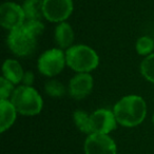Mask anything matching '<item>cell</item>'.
<instances>
[{"instance_id": "obj_5", "label": "cell", "mask_w": 154, "mask_h": 154, "mask_svg": "<svg viewBox=\"0 0 154 154\" xmlns=\"http://www.w3.org/2000/svg\"><path fill=\"white\" fill-rule=\"evenodd\" d=\"M66 66V52L59 48H53L45 51L39 56L37 61L39 73L47 77H55L62 72Z\"/></svg>"}, {"instance_id": "obj_4", "label": "cell", "mask_w": 154, "mask_h": 154, "mask_svg": "<svg viewBox=\"0 0 154 154\" xmlns=\"http://www.w3.org/2000/svg\"><path fill=\"white\" fill-rule=\"evenodd\" d=\"M10 51L17 57H29L33 55L38 47V37L24 26L10 31L7 37Z\"/></svg>"}, {"instance_id": "obj_23", "label": "cell", "mask_w": 154, "mask_h": 154, "mask_svg": "<svg viewBox=\"0 0 154 154\" xmlns=\"http://www.w3.org/2000/svg\"><path fill=\"white\" fill-rule=\"evenodd\" d=\"M153 38H154V37H153Z\"/></svg>"}, {"instance_id": "obj_17", "label": "cell", "mask_w": 154, "mask_h": 154, "mask_svg": "<svg viewBox=\"0 0 154 154\" xmlns=\"http://www.w3.org/2000/svg\"><path fill=\"white\" fill-rule=\"evenodd\" d=\"M139 70L143 78L154 84V53L143 58L139 66Z\"/></svg>"}, {"instance_id": "obj_11", "label": "cell", "mask_w": 154, "mask_h": 154, "mask_svg": "<svg viewBox=\"0 0 154 154\" xmlns=\"http://www.w3.org/2000/svg\"><path fill=\"white\" fill-rule=\"evenodd\" d=\"M54 39L57 47L61 50H68L72 47L75 40V34L71 24L66 21L58 23L54 32Z\"/></svg>"}, {"instance_id": "obj_14", "label": "cell", "mask_w": 154, "mask_h": 154, "mask_svg": "<svg viewBox=\"0 0 154 154\" xmlns=\"http://www.w3.org/2000/svg\"><path fill=\"white\" fill-rule=\"evenodd\" d=\"M26 20H41L43 16V0H24L22 3Z\"/></svg>"}, {"instance_id": "obj_12", "label": "cell", "mask_w": 154, "mask_h": 154, "mask_svg": "<svg viewBox=\"0 0 154 154\" xmlns=\"http://www.w3.org/2000/svg\"><path fill=\"white\" fill-rule=\"evenodd\" d=\"M17 113L10 99H0V132L5 133L15 124Z\"/></svg>"}, {"instance_id": "obj_19", "label": "cell", "mask_w": 154, "mask_h": 154, "mask_svg": "<svg viewBox=\"0 0 154 154\" xmlns=\"http://www.w3.org/2000/svg\"><path fill=\"white\" fill-rule=\"evenodd\" d=\"M15 85L1 76L0 78V99H10L15 91Z\"/></svg>"}, {"instance_id": "obj_2", "label": "cell", "mask_w": 154, "mask_h": 154, "mask_svg": "<svg viewBox=\"0 0 154 154\" xmlns=\"http://www.w3.org/2000/svg\"><path fill=\"white\" fill-rule=\"evenodd\" d=\"M66 66L76 73H90L99 64V56L93 48L74 45L66 51Z\"/></svg>"}, {"instance_id": "obj_13", "label": "cell", "mask_w": 154, "mask_h": 154, "mask_svg": "<svg viewBox=\"0 0 154 154\" xmlns=\"http://www.w3.org/2000/svg\"><path fill=\"white\" fill-rule=\"evenodd\" d=\"M23 75L24 71L19 61H17L16 59H12V58H8L5 60L2 64V76L5 78H7L16 86L22 82Z\"/></svg>"}, {"instance_id": "obj_6", "label": "cell", "mask_w": 154, "mask_h": 154, "mask_svg": "<svg viewBox=\"0 0 154 154\" xmlns=\"http://www.w3.org/2000/svg\"><path fill=\"white\" fill-rule=\"evenodd\" d=\"M43 16L50 22H64L73 13V0H43Z\"/></svg>"}, {"instance_id": "obj_20", "label": "cell", "mask_w": 154, "mask_h": 154, "mask_svg": "<svg viewBox=\"0 0 154 154\" xmlns=\"http://www.w3.org/2000/svg\"><path fill=\"white\" fill-rule=\"evenodd\" d=\"M24 26L38 38L45 31V24L41 20H26Z\"/></svg>"}, {"instance_id": "obj_8", "label": "cell", "mask_w": 154, "mask_h": 154, "mask_svg": "<svg viewBox=\"0 0 154 154\" xmlns=\"http://www.w3.org/2000/svg\"><path fill=\"white\" fill-rule=\"evenodd\" d=\"M26 22V15L21 5L12 1H5L0 7V23L8 31L22 26Z\"/></svg>"}, {"instance_id": "obj_3", "label": "cell", "mask_w": 154, "mask_h": 154, "mask_svg": "<svg viewBox=\"0 0 154 154\" xmlns=\"http://www.w3.org/2000/svg\"><path fill=\"white\" fill-rule=\"evenodd\" d=\"M10 100L17 112L24 116L38 115L43 108V100L34 87L20 85L15 89Z\"/></svg>"}, {"instance_id": "obj_10", "label": "cell", "mask_w": 154, "mask_h": 154, "mask_svg": "<svg viewBox=\"0 0 154 154\" xmlns=\"http://www.w3.org/2000/svg\"><path fill=\"white\" fill-rule=\"evenodd\" d=\"M91 124L93 133L110 134L117 127V120L114 115L113 110L97 109L91 114Z\"/></svg>"}, {"instance_id": "obj_7", "label": "cell", "mask_w": 154, "mask_h": 154, "mask_svg": "<svg viewBox=\"0 0 154 154\" xmlns=\"http://www.w3.org/2000/svg\"><path fill=\"white\" fill-rule=\"evenodd\" d=\"M86 154H117V146L109 134L92 133L84 143Z\"/></svg>"}, {"instance_id": "obj_22", "label": "cell", "mask_w": 154, "mask_h": 154, "mask_svg": "<svg viewBox=\"0 0 154 154\" xmlns=\"http://www.w3.org/2000/svg\"><path fill=\"white\" fill-rule=\"evenodd\" d=\"M152 122H153V126H154V114H153V117H152Z\"/></svg>"}, {"instance_id": "obj_15", "label": "cell", "mask_w": 154, "mask_h": 154, "mask_svg": "<svg viewBox=\"0 0 154 154\" xmlns=\"http://www.w3.org/2000/svg\"><path fill=\"white\" fill-rule=\"evenodd\" d=\"M73 122L80 132L88 135L93 133L92 124H91V114H88L82 110H76L73 113Z\"/></svg>"}, {"instance_id": "obj_9", "label": "cell", "mask_w": 154, "mask_h": 154, "mask_svg": "<svg viewBox=\"0 0 154 154\" xmlns=\"http://www.w3.org/2000/svg\"><path fill=\"white\" fill-rule=\"evenodd\" d=\"M94 87V78L90 73H76L69 82V94L75 100L86 98Z\"/></svg>"}, {"instance_id": "obj_1", "label": "cell", "mask_w": 154, "mask_h": 154, "mask_svg": "<svg viewBox=\"0 0 154 154\" xmlns=\"http://www.w3.org/2000/svg\"><path fill=\"white\" fill-rule=\"evenodd\" d=\"M118 125L125 128H134L141 124L147 116V103L139 95H126L113 107Z\"/></svg>"}, {"instance_id": "obj_18", "label": "cell", "mask_w": 154, "mask_h": 154, "mask_svg": "<svg viewBox=\"0 0 154 154\" xmlns=\"http://www.w3.org/2000/svg\"><path fill=\"white\" fill-rule=\"evenodd\" d=\"M45 91L51 97H62L66 92L64 85L57 79H51L45 82Z\"/></svg>"}, {"instance_id": "obj_16", "label": "cell", "mask_w": 154, "mask_h": 154, "mask_svg": "<svg viewBox=\"0 0 154 154\" xmlns=\"http://www.w3.org/2000/svg\"><path fill=\"white\" fill-rule=\"evenodd\" d=\"M135 50L137 54L140 56H147L151 55L154 53V38L150 36H141L137 39L135 43Z\"/></svg>"}, {"instance_id": "obj_21", "label": "cell", "mask_w": 154, "mask_h": 154, "mask_svg": "<svg viewBox=\"0 0 154 154\" xmlns=\"http://www.w3.org/2000/svg\"><path fill=\"white\" fill-rule=\"evenodd\" d=\"M35 80V75L33 72L31 71H26L23 75V78H22V85L24 86H29V87H33V84H34Z\"/></svg>"}]
</instances>
